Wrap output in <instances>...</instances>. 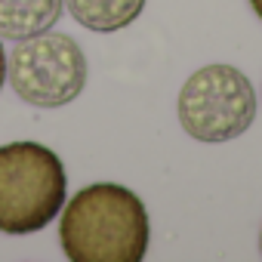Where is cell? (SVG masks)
<instances>
[{
  "label": "cell",
  "instance_id": "obj_1",
  "mask_svg": "<svg viewBox=\"0 0 262 262\" xmlns=\"http://www.w3.org/2000/svg\"><path fill=\"white\" fill-rule=\"evenodd\" d=\"M59 241L71 262H139L151 241L148 210L126 185H86L65 204Z\"/></svg>",
  "mask_w": 262,
  "mask_h": 262
},
{
  "label": "cell",
  "instance_id": "obj_2",
  "mask_svg": "<svg viewBox=\"0 0 262 262\" xmlns=\"http://www.w3.org/2000/svg\"><path fill=\"white\" fill-rule=\"evenodd\" d=\"M65 167L40 142L0 148V231L31 234L47 228L65 207Z\"/></svg>",
  "mask_w": 262,
  "mask_h": 262
},
{
  "label": "cell",
  "instance_id": "obj_3",
  "mask_svg": "<svg viewBox=\"0 0 262 262\" xmlns=\"http://www.w3.org/2000/svg\"><path fill=\"white\" fill-rule=\"evenodd\" d=\"M176 111L191 139L228 142L244 136L256 120V93L234 65H207L185 80Z\"/></svg>",
  "mask_w": 262,
  "mask_h": 262
},
{
  "label": "cell",
  "instance_id": "obj_4",
  "mask_svg": "<svg viewBox=\"0 0 262 262\" xmlns=\"http://www.w3.org/2000/svg\"><path fill=\"white\" fill-rule=\"evenodd\" d=\"M7 77L22 102L34 108H62L86 86V56L74 37L50 28L19 40L7 59Z\"/></svg>",
  "mask_w": 262,
  "mask_h": 262
},
{
  "label": "cell",
  "instance_id": "obj_5",
  "mask_svg": "<svg viewBox=\"0 0 262 262\" xmlns=\"http://www.w3.org/2000/svg\"><path fill=\"white\" fill-rule=\"evenodd\" d=\"M65 10V0H0V37L28 40L50 31Z\"/></svg>",
  "mask_w": 262,
  "mask_h": 262
},
{
  "label": "cell",
  "instance_id": "obj_6",
  "mask_svg": "<svg viewBox=\"0 0 262 262\" xmlns=\"http://www.w3.org/2000/svg\"><path fill=\"white\" fill-rule=\"evenodd\" d=\"M65 7L71 10L77 25L99 34H111L139 19L145 0H65Z\"/></svg>",
  "mask_w": 262,
  "mask_h": 262
},
{
  "label": "cell",
  "instance_id": "obj_7",
  "mask_svg": "<svg viewBox=\"0 0 262 262\" xmlns=\"http://www.w3.org/2000/svg\"><path fill=\"white\" fill-rule=\"evenodd\" d=\"M4 80H7V56H4V43H0V90H4Z\"/></svg>",
  "mask_w": 262,
  "mask_h": 262
},
{
  "label": "cell",
  "instance_id": "obj_8",
  "mask_svg": "<svg viewBox=\"0 0 262 262\" xmlns=\"http://www.w3.org/2000/svg\"><path fill=\"white\" fill-rule=\"evenodd\" d=\"M250 7H253V13L262 19V0H250Z\"/></svg>",
  "mask_w": 262,
  "mask_h": 262
}]
</instances>
